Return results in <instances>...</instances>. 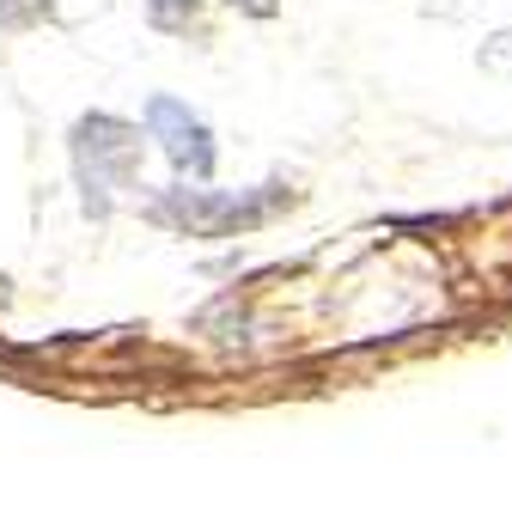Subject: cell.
<instances>
[{"label": "cell", "instance_id": "6da1fadb", "mask_svg": "<svg viewBox=\"0 0 512 506\" xmlns=\"http://www.w3.org/2000/svg\"><path fill=\"white\" fill-rule=\"evenodd\" d=\"M147 129L165 141V153L183 165V171H208L214 165V147H208V129H202V122L196 116H189L177 98H153L147 104Z\"/></svg>", "mask_w": 512, "mask_h": 506}, {"label": "cell", "instance_id": "7a4b0ae2", "mask_svg": "<svg viewBox=\"0 0 512 506\" xmlns=\"http://www.w3.org/2000/svg\"><path fill=\"white\" fill-rule=\"evenodd\" d=\"M482 68H494V74H512V31H500L494 43H482Z\"/></svg>", "mask_w": 512, "mask_h": 506}, {"label": "cell", "instance_id": "3957f363", "mask_svg": "<svg viewBox=\"0 0 512 506\" xmlns=\"http://www.w3.org/2000/svg\"><path fill=\"white\" fill-rule=\"evenodd\" d=\"M244 7H250V13H269V7H275V0H244Z\"/></svg>", "mask_w": 512, "mask_h": 506}]
</instances>
